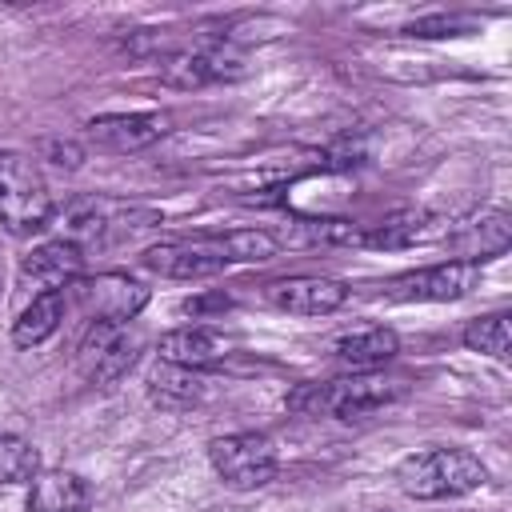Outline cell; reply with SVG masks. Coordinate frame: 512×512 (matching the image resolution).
Wrapping results in <instances>:
<instances>
[{
    "label": "cell",
    "instance_id": "obj_15",
    "mask_svg": "<svg viewBox=\"0 0 512 512\" xmlns=\"http://www.w3.org/2000/svg\"><path fill=\"white\" fill-rule=\"evenodd\" d=\"M156 352H160V364H176V368L200 372V368H212L216 360H224L228 344H224V336H216L212 328L192 324V328H176V332L160 336Z\"/></svg>",
    "mask_w": 512,
    "mask_h": 512
},
{
    "label": "cell",
    "instance_id": "obj_5",
    "mask_svg": "<svg viewBox=\"0 0 512 512\" xmlns=\"http://www.w3.org/2000/svg\"><path fill=\"white\" fill-rule=\"evenodd\" d=\"M208 460H212L216 476H220L228 488H236V492L264 488L268 480H276V468H280L276 444H272L264 432L216 436V440L208 444Z\"/></svg>",
    "mask_w": 512,
    "mask_h": 512
},
{
    "label": "cell",
    "instance_id": "obj_9",
    "mask_svg": "<svg viewBox=\"0 0 512 512\" xmlns=\"http://www.w3.org/2000/svg\"><path fill=\"white\" fill-rule=\"evenodd\" d=\"M264 296L272 308L292 312V316H328V312L344 308L348 284L332 280V276H284V280H272L264 288Z\"/></svg>",
    "mask_w": 512,
    "mask_h": 512
},
{
    "label": "cell",
    "instance_id": "obj_4",
    "mask_svg": "<svg viewBox=\"0 0 512 512\" xmlns=\"http://www.w3.org/2000/svg\"><path fill=\"white\" fill-rule=\"evenodd\" d=\"M404 396L400 380H380V376H352V380H328V384H308L292 396V408L304 412H332L336 420H368L372 412L396 404Z\"/></svg>",
    "mask_w": 512,
    "mask_h": 512
},
{
    "label": "cell",
    "instance_id": "obj_3",
    "mask_svg": "<svg viewBox=\"0 0 512 512\" xmlns=\"http://www.w3.org/2000/svg\"><path fill=\"white\" fill-rule=\"evenodd\" d=\"M52 192L44 172L24 152H0V224L12 236H36L52 224Z\"/></svg>",
    "mask_w": 512,
    "mask_h": 512
},
{
    "label": "cell",
    "instance_id": "obj_1",
    "mask_svg": "<svg viewBox=\"0 0 512 512\" xmlns=\"http://www.w3.org/2000/svg\"><path fill=\"white\" fill-rule=\"evenodd\" d=\"M280 240L268 228H240L224 236H192V240H160L140 260L156 276L168 280H204L224 272L228 264H260L272 260Z\"/></svg>",
    "mask_w": 512,
    "mask_h": 512
},
{
    "label": "cell",
    "instance_id": "obj_10",
    "mask_svg": "<svg viewBox=\"0 0 512 512\" xmlns=\"http://www.w3.org/2000/svg\"><path fill=\"white\" fill-rule=\"evenodd\" d=\"M172 116L164 112H128V116H96L84 124L88 144L104 148V152H140L148 144H156L160 136H168Z\"/></svg>",
    "mask_w": 512,
    "mask_h": 512
},
{
    "label": "cell",
    "instance_id": "obj_16",
    "mask_svg": "<svg viewBox=\"0 0 512 512\" xmlns=\"http://www.w3.org/2000/svg\"><path fill=\"white\" fill-rule=\"evenodd\" d=\"M88 500H92L88 484L64 468L36 472L28 488V512H84Z\"/></svg>",
    "mask_w": 512,
    "mask_h": 512
},
{
    "label": "cell",
    "instance_id": "obj_25",
    "mask_svg": "<svg viewBox=\"0 0 512 512\" xmlns=\"http://www.w3.org/2000/svg\"><path fill=\"white\" fill-rule=\"evenodd\" d=\"M232 308V300L224 292H212V296H196V300H184V312L188 316H204V312H224Z\"/></svg>",
    "mask_w": 512,
    "mask_h": 512
},
{
    "label": "cell",
    "instance_id": "obj_13",
    "mask_svg": "<svg viewBox=\"0 0 512 512\" xmlns=\"http://www.w3.org/2000/svg\"><path fill=\"white\" fill-rule=\"evenodd\" d=\"M508 244H512V220H508V212H484V216L460 224L448 236L452 256L464 260V264H480V260L504 256Z\"/></svg>",
    "mask_w": 512,
    "mask_h": 512
},
{
    "label": "cell",
    "instance_id": "obj_8",
    "mask_svg": "<svg viewBox=\"0 0 512 512\" xmlns=\"http://www.w3.org/2000/svg\"><path fill=\"white\" fill-rule=\"evenodd\" d=\"M140 224H156V216L112 200H76L68 208V244H108L116 236H132Z\"/></svg>",
    "mask_w": 512,
    "mask_h": 512
},
{
    "label": "cell",
    "instance_id": "obj_23",
    "mask_svg": "<svg viewBox=\"0 0 512 512\" xmlns=\"http://www.w3.org/2000/svg\"><path fill=\"white\" fill-rule=\"evenodd\" d=\"M468 28H472V20H460V16H432V20L408 24L404 32H408V36H460V32H468Z\"/></svg>",
    "mask_w": 512,
    "mask_h": 512
},
{
    "label": "cell",
    "instance_id": "obj_21",
    "mask_svg": "<svg viewBox=\"0 0 512 512\" xmlns=\"http://www.w3.org/2000/svg\"><path fill=\"white\" fill-rule=\"evenodd\" d=\"M40 472V452L24 436L0 432V484H20Z\"/></svg>",
    "mask_w": 512,
    "mask_h": 512
},
{
    "label": "cell",
    "instance_id": "obj_19",
    "mask_svg": "<svg viewBox=\"0 0 512 512\" xmlns=\"http://www.w3.org/2000/svg\"><path fill=\"white\" fill-rule=\"evenodd\" d=\"M148 400L164 412H184L192 404L204 400V380L192 368H176V364H160L148 376Z\"/></svg>",
    "mask_w": 512,
    "mask_h": 512
},
{
    "label": "cell",
    "instance_id": "obj_14",
    "mask_svg": "<svg viewBox=\"0 0 512 512\" xmlns=\"http://www.w3.org/2000/svg\"><path fill=\"white\" fill-rule=\"evenodd\" d=\"M80 264H84V256H80L76 244L52 240V244L32 248V252L20 260V280H24V284H36V288H44V292L68 288V284L80 276Z\"/></svg>",
    "mask_w": 512,
    "mask_h": 512
},
{
    "label": "cell",
    "instance_id": "obj_17",
    "mask_svg": "<svg viewBox=\"0 0 512 512\" xmlns=\"http://www.w3.org/2000/svg\"><path fill=\"white\" fill-rule=\"evenodd\" d=\"M400 352V336L392 328H360L336 340V360L352 372H372L384 368Z\"/></svg>",
    "mask_w": 512,
    "mask_h": 512
},
{
    "label": "cell",
    "instance_id": "obj_7",
    "mask_svg": "<svg viewBox=\"0 0 512 512\" xmlns=\"http://www.w3.org/2000/svg\"><path fill=\"white\" fill-rule=\"evenodd\" d=\"M480 280V268L476 264H464V260H448V264H432V268H420V272H404L396 280L384 284V296L396 300V304H412V300H432V304H444V300H460L476 288Z\"/></svg>",
    "mask_w": 512,
    "mask_h": 512
},
{
    "label": "cell",
    "instance_id": "obj_12",
    "mask_svg": "<svg viewBox=\"0 0 512 512\" xmlns=\"http://www.w3.org/2000/svg\"><path fill=\"white\" fill-rule=\"evenodd\" d=\"M228 64H236V56H228L224 48H176L160 60V80L168 88H204L232 76Z\"/></svg>",
    "mask_w": 512,
    "mask_h": 512
},
{
    "label": "cell",
    "instance_id": "obj_20",
    "mask_svg": "<svg viewBox=\"0 0 512 512\" xmlns=\"http://www.w3.org/2000/svg\"><path fill=\"white\" fill-rule=\"evenodd\" d=\"M424 232H428V212L404 208V212L384 216V220L372 224L368 232H360V244H368V248H408V244H416Z\"/></svg>",
    "mask_w": 512,
    "mask_h": 512
},
{
    "label": "cell",
    "instance_id": "obj_24",
    "mask_svg": "<svg viewBox=\"0 0 512 512\" xmlns=\"http://www.w3.org/2000/svg\"><path fill=\"white\" fill-rule=\"evenodd\" d=\"M44 156L56 164V168H80V160H84V148L80 144H72V140H48L44 144Z\"/></svg>",
    "mask_w": 512,
    "mask_h": 512
},
{
    "label": "cell",
    "instance_id": "obj_6",
    "mask_svg": "<svg viewBox=\"0 0 512 512\" xmlns=\"http://www.w3.org/2000/svg\"><path fill=\"white\" fill-rule=\"evenodd\" d=\"M72 300L80 304V312L92 324H128L144 304H148V288L124 272H100V276H76L72 284Z\"/></svg>",
    "mask_w": 512,
    "mask_h": 512
},
{
    "label": "cell",
    "instance_id": "obj_2",
    "mask_svg": "<svg viewBox=\"0 0 512 512\" xmlns=\"http://www.w3.org/2000/svg\"><path fill=\"white\" fill-rule=\"evenodd\" d=\"M488 480L480 456L464 448H428L412 452L396 468V484L412 500H444V496H464L476 492Z\"/></svg>",
    "mask_w": 512,
    "mask_h": 512
},
{
    "label": "cell",
    "instance_id": "obj_18",
    "mask_svg": "<svg viewBox=\"0 0 512 512\" xmlns=\"http://www.w3.org/2000/svg\"><path fill=\"white\" fill-rule=\"evenodd\" d=\"M64 320V288H52V292H40L32 296V304L16 316L12 324V344L16 348H36L44 344Z\"/></svg>",
    "mask_w": 512,
    "mask_h": 512
},
{
    "label": "cell",
    "instance_id": "obj_11",
    "mask_svg": "<svg viewBox=\"0 0 512 512\" xmlns=\"http://www.w3.org/2000/svg\"><path fill=\"white\" fill-rule=\"evenodd\" d=\"M136 360V340L128 336V324H92L80 344V368L92 384H108L120 372H128Z\"/></svg>",
    "mask_w": 512,
    "mask_h": 512
},
{
    "label": "cell",
    "instance_id": "obj_22",
    "mask_svg": "<svg viewBox=\"0 0 512 512\" xmlns=\"http://www.w3.org/2000/svg\"><path fill=\"white\" fill-rule=\"evenodd\" d=\"M464 344L472 352H484V356H496L504 360L508 356V316L504 312H492V316H480L464 328Z\"/></svg>",
    "mask_w": 512,
    "mask_h": 512
}]
</instances>
